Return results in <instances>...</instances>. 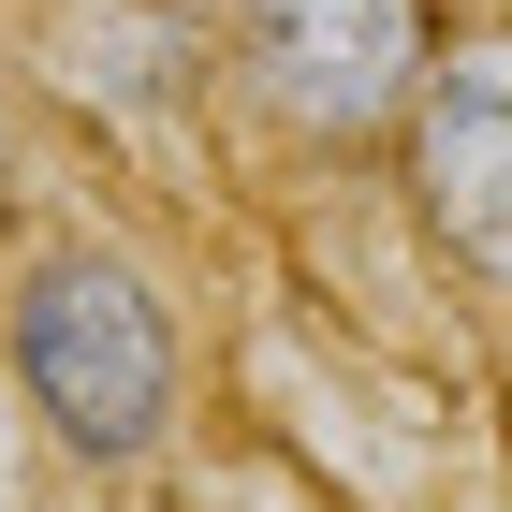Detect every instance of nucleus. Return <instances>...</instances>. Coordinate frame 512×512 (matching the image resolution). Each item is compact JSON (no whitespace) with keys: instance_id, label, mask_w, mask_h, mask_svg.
Wrapping results in <instances>:
<instances>
[{"instance_id":"obj_1","label":"nucleus","mask_w":512,"mask_h":512,"mask_svg":"<svg viewBox=\"0 0 512 512\" xmlns=\"http://www.w3.org/2000/svg\"><path fill=\"white\" fill-rule=\"evenodd\" d=\"M0 395L88 498L147 483L191 439V308L118 220L0 235Z\"/></svg>"},{"instance_id":"obj_2","label":"nucleus","mask_w":512,"mask_h":512,"mask_svg":"<svg viewBox=\"0 0 512 512\" xmlns=\"http://www.w3.org/2000/svg\"><path fill=\"white\" fill-rule=\"evenodd\" d=\"M220 30V118L293 176H366L395 161L425 74L454 59V0H205Z\"/></svg>"},{"instance_id":"obj_3","label":"nucleus","mask_w":512,"mask_h":512,"mask_svg":"<svg viewBox=\"0 0 512 512\" xmlns=\"http://www.w3.org/2000/svg\"><path fill=\"white\" fill-rule=\"evenodd\" d=\"M0 59L44 118L88 147H191L220 118V30L205 0H0Z\"/></svg>"},{"instance_id":"obj_4","label":"nucleus","mask_w":512,"mask_h":512,"mask_svg":"<svg viewBox=\"0 0 512 512\" xmlns=\"http://www.w3.org/2000/svg\"><path fill=\"white\" fill-rule=\"evenodd\" d=\"M395 205L469 308H512V15H469L454 59L425 74L395 132Z\"/></svg>"},{"instance_id":"obj_5","label":"nucleus","mask_w":512,"mask_h":512,"mask_svg":"<svg viewBox=\"0 0 512 512\" xmlns=\"http://www.w3.org/2000/svg\"><path fill=\"white\" fill-rule=\"evenodd\" d=\"M30 176H44V103L15 88V59H0V235H30Z\"/></svg>"},{"instance_id":"obj_6","label":"nucleus","mask_w":512,"mask_h":512,"mask_svg":"<svg viewBox=\"0 0 512 512\" xmlns=\"http://www.w3.org/2000/svg\"><path fill=\"white\" fill-rule=\"evenodd\" d=\"M74 512H176V498H147V483H118V498H74Z\"/></svg>"}]
</instances>
